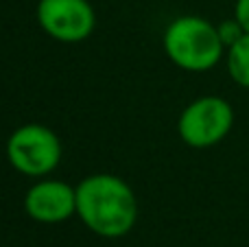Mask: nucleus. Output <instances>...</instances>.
Returning a JSON list of instances; mask_svg holds the SVG:
<instances>
[{
    "label": "nucleus",
    "mask_w": 249,
    "mask_h": 247,
    "mask_svg": "<svg viewBox=\"0 0 249 247\" xmlns=\"http://www.w3.org/2000/svg\"><path fill=\"white\" fill-rule=\"evenodd\" d=\"M37 20L59 42H81L94 29V11L88 0H39Z\"/></svg>",
    "instance_id": "obj_5"
},
{
    "label": "nucleus",
    "mask_w": 249,
    "mask_h": 247,
    "mask_svg": "<svg viewBox=\"0 0 249 247\" xmlns=\"http://www.w3.org/2000/svg\"><path fill=\"white\" fill-rule=\"evenodd\" d=\"M24 208L39 223H59L77 212V191L64 182H39L26 193Z\"/></svg>",
    "instance_id": "obj_6"
},
{
    "label": "nucleus",
    "mask_w": 249,
    "mask_h": 247,
    "mask_svg": "<svg viewBox=\"0 0 249 247\" xmlns=\"http://www.w3.org/2000/svg\"><path fill=\"white\" fill-rule=\"evenodd\" d=\"M234 125V112L228 101L203 96L190 103L179 118V136L186 144L206 149L221 142Z\"/></svg>",
    "instance_id": "obj_4"
},
{
    "label": "nucleus",
    "mask_w": 249,
    "mask_h": 247,
    "mask_svg": "<svg viewBox=\"0 0 249 247\" xmlns=\"http://www.w3.org/2000/svg\"><path fill=\"white\" fill-rule=\"evenodd\" d=\"M234 18L241 22V26L245 29V33H249V0H236Z\"/></svg>",
    "instance_id": "obj_9"
},
{
    "label": "nucleus",
    "mask_w": 249,
    "mask_h": 247,
    "mask_svg": "<svg viewBox=\"0 0 249 247\" xmlns=\"http://www.w3.org/2000/svg\"><path fill=\"white\" fill-rule=\"evenodd\" d=\"M219 29V37H221V42H223V46H234V44L238 42V39L245 35V29L241 26V22L234 18V20H228V22H223L221 26H216Z\"/></svg>",
    "instance_id": "obj_8"
},
{
    "label": "nucleus",
    "mask_w": 249,
    "mask_h": 247,
    "mask_svg": "<svg viewBox=\"0 0 249 247\" xmlns=\"http://www.w3.org/2000/svg\"><path fill=\"white\" fill-rule=\"evenodd\" d=\"M77 214L94 234L118 239L136 226V195L114 175H92L77 188Z\"/></svg>",
    "instance_id": "obj_1"
},
{
    "label": "nucleus",
    "mask_w": 249,
    "mask_h": 247,
    "mask_svg": "<svg viewBox=\"0 0 249 247\" xmlns=\"http://www.w3.org/2000/svg\"><path fill=\"white\" fill-rule=\"evenodd\" d=\"M164 48L173 64L193 72L210 70L223 55L219 29L197 16L177 18L166 29Z\"/></svg>",
    "instance_id": "obj_2"
},
{
    "label": "nucleus",
    "mask_w": 249,
    "mask_h": 247,
    "mask_svg": "<svg viewBox=\"0 0 249 247\" xmlns=\"http://www.w3.org/2000/svg\"><path fill=\"white\" fill-rule=\"evenodd\" d=\"M7 158L24 175H46L59 164L61 144L48 127L24 125L7 142Z\"/></svg>",
    "instance_id": "obj_3"
},
{
    "label": "nucleus",
    "mask_w": 249,
    "mask_h": 247,
    "mask_svg": "<svg viewBox=\"0 0 249 247\" xmlns=\"http://www.w3.org/2000/svg\"><path fill=\"white\" fill-rule=\"evenodd\" d=\"M228 70L243 88H249V33H245L228 53Z\"/></svg>",
    "instance_id": "obj_7"
}]
</instances>
